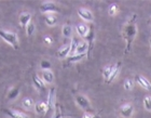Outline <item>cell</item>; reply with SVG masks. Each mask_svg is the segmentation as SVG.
Listing matches in <instances>:
<instances>
[{
	"instance_id": "2",
	"label": "cell",
	"mask_w": 151,
	"mask_h": 118,
	"mask_svg": "<svg viewBox=\"0 0 151 118\" xmlns=\"http://www.w3.org/2000/svg\"><path fill=\"white\" fill-rule=\"evenodd\" d=\"M0 37L6 41L9 45H11L13 48L17 50L19 49V39H17V35L15 33H10V32H4L0 29Z\"/></svg>"
},
{
	"instance_id": "20",
	"label": "cell",
	"mask_w": 151,
	"mask_h": 118,
	"mask_svg": "<svg viewBox=\"0 0 151 118\" xmlns=\"http://www.w3.org/2000/svg\"><path fill=\"white\" fill-rule=\"evenodd\" d=\"M79 45H80L79 39L77 37H73V40H71V43H70V54L73 55V53L77 51V48H78Z\"/></svg>"
},
{
	"instance_id": "8",
	"label": "cell",
	"mask_w": 151,
	"mask_h": 118,
	"mask_svg": "<svg viewBox=\"0 0 151 118\" xmlns=\"http://www.w3.org/2000/svg\"><path fill=\"white\" fill-rule=\"evenodd\" d=\"M135 81L138 83L139 86L142 87L146 90H151V83L147 78H145L142 75H136L135 76Z\"/></svg>"
},
{
	"instance_id": "3",
	"label": "cell",
	"mask_w": 151,
	"mask_h": 118,
	"mask_svg": "<svg viewBox=\"0 0 151 118\" xmlns=\"http://www.w3.org/2000/svg\"><path fill=\"white\" fill-rule=\"evenodd\" d=\"M76 102H77V104H78L85 113H90V114L93 113V109H92V107H91L90 101H88L84 96H81V94L77 96H76Z\"/></svg>"
},
{
	"instance_id": "18",
	"label": "cell",
	"mask_w": 151,
	"mask_h": 118,
	"mask_svg": "<svg viewBox=\"0 0 151 118\" xmlns=\"http://www.w3.org/2000/svg\"><path fill=\"white\" fill-rule=\"evenodd\" d=\"M114 66H116V65H108V66L105 67L104 70H103V76H104L106 81H108L109 77L111 76V74H112L113 69H114Z\"/></svg>"
},
{
	"instance_id": "6",
	"label": "cell",
	"mask_w": 151,
	"mask_h": 118,
	"mask_svg": "<svg viewBox=\"0 0 151 118\" xmlns=\"http://www.w3.org/2000/svg\"><path fill=\"white\" fill-rule=\"evenodd\" d=\"M47 114H50L54 111V105H55V88H51L49 91V96H47Z\"/></svg>"
},
{
	"instance_id": "25",
	"label": "cell",
	"mask_w": 151,
	"mask_h": 118,
	"mask_svg": "<svg viewBox=\"0 0 151 118\" xmlns=\"http://www.w3.org/2000/svg\"><path fill=\"white\" fill-rule=\"evenodd\" d=\"M118 11H119V7H118V4H116V3L110 4L109 8H108V12H109V14H110L111 16L116 15V13H118Z\"/></svg>"
},
{
	"instance_id": "10",
	"label": "cell",
	"mask_w": 151,
	"mask_h": 118,
	"mask_svg": "<svg viewBox=\"0 0 151 118\" xmlns=\"http://www.w3.org/2000/svg\"><path fill=\"white\" fill-rule=\"evenodd\" d=\"M78 14H79V16H80L82 20H84V21H88V22H92V21H93V14H92V12L90 10L79 9Z\"/></svg>"
},
{
	"instance_id": "21",
	"label": "cell",
	"mask_w": 151,
	"mask_h": 118,
	"mask_svg": "<svg viewBox=\"0 0 151 118\" xmlns=\"http://www.w3.org/2000/svg\"><path fill=\"white\" fill-rule=\"evenodd\" d=\"M44 20H45V23H47L49 26H54L57 23L56 16L52 15V14H47V15H45Z\"/></svg>"
},
{
	"instance_id": "7",
	"label": "cell",
	"mask_w": 151,
	"mask_h": 118,
	"mask_svg": "<svg viewBox=\"0 0 151 118\" xmlns=\"http://www.w3.org/2000/svg\"><path fill=\"white\" fill-rule=\"evenodd\" d=\"M133 113H134V106L133 104L129 103V104H125V105H123L120 109V114L122 117H125V118H129L132 117Z\"/></svg>"
},
{
	"instance_id": "34",
	"label": "cell",
	"mask_w": 151,
	"mask_h": 118,
	"mask_svg": "<svg viewBox=\"0 0 151 118\" xmlns=\"http://www.w3.org/2000/svg\"><path fill=\"white\" fill-rule=\"evenodd\" d=\"M149 42H150V47H151V39H150V41H149Z\"/></svg>"
},
{
	"instance_id": "17",
	"label": "cell",
	"mask_w": 151,
	"mask_h": 118,
	"mask_svg": "<svg viewBox=\"0 0 151 118\" xmlns=\"http://www.w3.org/2000/svg\"><path fill=\"white\" fill-rule=\"evenodd\" d=\"M120 69H121V62H118V63L116 64V66H114V69H113L112 74H111V76L109 77V79H108V81H107L108 83H112L113 80L116 79V77L118 76V74H119Z\"/></svg>"
},
{
	"instance_id": "1",
	"label": "cell",
	"mask_w": 151,
	"mask_h": 118,
	"mask_svg": "<svg viewBox=\"0 0 151 118\" xmlns=\"http://www.w3.org/2000/svg\"><path fill=\"white\" fill-rule=\"evenodd\" d=\"M136 19H137V14H134L132 15V17L129 20L127 24L124 27V30H123V37L126 41V49H125V53H129V50H131V47H132V43L134 41V38L136 36V33H137V28H136Z\"/></svg>"
},
{
	"instance_id": "15",
	"label": "cell",
	"mask_w": 151,
	"mask_h": 118,
	"mask_svg": "<svg viewBox=\"0 0 151 118\" xmlns=\"http://www.w3.org/2000/svg\"><path fill=\"white\" fill-rule=\"evenodd\" d=\"M35 111L38 114H44L47 112V104L44 102H39L35 105Z\"/></svg>"
},
{
	"instance_id": "11",
	"label": "cell",
	"mask_w": 151,
	"mask_h": 118,
	"mask_svg": "<svg viewBox=\"0 0 151 118\" xmlns=\"http://www.w3.org/2000/svg\"><path fill=\"white\" fill-rule=\"evenodd\" d=\"M76 30L78 33V35L80 37H83L84 38L85 36L88 35V30H90V27L88 25H85V24H77L76 26Z\"/></svg>"
},
{
	"instance_id": "5",
	"label": "cell",
	"mask_w": 151,
	"mask_h": 118,
	"mask_svg": "<svg viewBox=\"0 0 151 118\" xmlns=\"http://www.w3.org/2000/svg\"><path fill=\"white\" fill-rule=\"evenodd\" d=\"M94 37H95L94 28H93V26H91V27H90V30H88V35L84 37V40L88 42V58L91 56V52H92V49H93V42H94Z\"/></svg>"
},
{
	"instance_id": "16",
	"label": "cell",
	"mask_w": 151,
	"mask_h": 118,
	"mask_svg": "<svg viewBox=\"0 0 151 118\" xmlns=\"http://www.w3.org/2000/svg\"><path fill=\"white\" fill-rule=\"evenodd\" d=\"M68 54H70V46H65L57 51V56L60 59L66 58V56H68Z\"/></svg>"
},
{
	"instance_id": "12",
	"label": "cell",
	"mask_w": 151,
	"mask_h": 118,
	"mask_svg": "<svg viewBox=\"0 0 151 118\" xmlns=\"http://www.w3.org/2000/svg\"><path fill=\"white\" fill-rule=\"evenodd\" d=\"M30 19H32V15H30V13H27V12H24L22 13L21 15H19V23H21V25L23 27H27L29 23H30Z\"/></svg>"
},
{
	"instance_id": "26",
	"label": "cell",
	"mask_w": 151,
	"mask_h": 118,
	"mask_svg": "<svg viewBox=\"0 0 151 118\" xmlns=\"http://www.w3.org/2000/svg\"><path fill=\"white\" fill-rule=\"evenodd\" d=\"M34 105V100L30 99V98H25L23 100V106L25 109H30L32 106Z\"/></svg>"
},
{
	"instance_id": "14",
	"label": "cell",
	"mask_w": 151,
	"mask_h": 118,
	"mask_svg": "<svg viewBox=\"0 0 151 118\" xmlns=\"http://www.w3.org/2000/svg\"><path fill=\"white\" fill-rule=\"evenodd\" d=\"M42 80L47 83H52L54 80V74L51 70H43V73H42Z\"/></svg>"
},
{
	"instance_id": "32",
	"label": "cell",
	"mask_w": 151,
	"mask_h": 118,
	"mask_svg": "<svg viewBox=\"0 0 151 118\" xmlns=\"http://www.w3.org/2000/svg\"><path fill=\"white\" fill-rule=\"evenodd\" d=\"M43 40H44V42H45V43H47V45H51V43H52V42H53V39L51 38L50 36H44Z\"/></svg>"
},
{
	"instance_id": "4",
	"label": "cell",
	"mask_w": 151,
	"mask_h": 118,
	"mask_svg": "<svg viewBox=\"0 0 151 118\" xmlns=\"http://www.w3.org/2000/svg\"><path fill=\"white\" fill-rule=\"evenodd\" d=\"M40 11L43 13L47 12H60V8L55 4L54 2H51V1H47V2H43L42 4H40Z\"/></svg>"
},
{
	"instance_id": "23",
	"label": "cell",
	"mask_w": 151,
	"mask_h": 118,
	"mask_svg": "<svg viewBox=\"0 0 151 118\" xmlns=\"http://www.w3.org/2000/svg\"><path fill=\"white\" fill-rule=\"evenodd\" d=\"M86 53H83V54H76V55H71V56H69L68 58V63H73V62H79V61H81L82 59L84 58V56H86Z\"/></svg>"
},
{
	"instance_id": "29",
	"label": "cell",
	"mask_w": 151,
	"mask_h": 118,
	"mask_svg": "<svg viewBox=\"0 0 151 118\" xmlns=\"http://www.w3.org/2000/svg\"><path fill=\"white\" fill-rule=\"evenodd\" d=\"M26 32H27V36H32L35 32V24L34 23H29L27 27H26Z\"/></svg>"
},
{
	"instance_id": "24",
	"label": "cell",
	"mask_w": 151,
	"mask_h": 118,
	"mask_svg": "<svg viewBox=\"0 0 151 118\" xmlns=\"http://www.w3.org/2000/svg\"><path fill=\"white\" fill-rule=\"evenodd\" d=\"M62 33H63V36L65 37V38L70 37V36H71V33H73V28H71V26L70 25L63 26V30H62Z\"/></svg>"
},
{
	"instance_id": "27",
	"label": "cell",
	"mask_w": 151,
	"mask_h": 118,
	"mask_svg": "<svg viewBox=\"0 0 151 118\" xmlns=\"http://www.w3.org/2000/svg\"><path fill=\"white\" fill-rule=\"evenodd\" d=\"M133 87H134V80L132 79H126L124 81V89L126 91H131L133 89Z\"/></svg>"
},
{
	"instance_id": "13",
	"label": "cell",
	"mask_w": 151,
	"mask_h": 118,
	"mask_svg": "<svg viewBox=\"0 0 151 118\" xmlns=\"http://www.w3.org/2000/svg\"><path fill=\"white\" fill-rule=\"evenodd\" d=\"M32 83L35 85V87L37 88L38 90H40V91H43L45 89V86H44V81L41 78L37 76V75H34L32 76Z\"/></svg>"
},
{
	"instance_id": "22",
	"label": "cell",
	"mask_w": 151,
	"mask_h": 118,
	"mask_svg": "<svg viewBox=\"0 0 151 118\" xmlns=\"http://www.w3.org/2000/svg\"><path fill=\"white\" fill-rule=\"evenodd\" d=\"M19 94V87H15L13 89L10 90L9 94H8V99L9 100H15Z\"/></svg>"
},
{
	"instance_id": "9",
	"label": "cell",
	"mask_w": 151,
	"mask_h": 118,
	"mask_svg": "<svg viewBox=\"0 0 151 118\" xmlns=\"http://www.w3.org/2000/svg\"><path fill=\"white\" fill-rule=\"evenodd\" d=\"M2 112L4 113V114H6V115L11 118H29L27 115H25V114H23V113H21V112H17V111H12V109H3Z\"/></svg>"
},
{
	"instance_id": "28",
	"label": "cell",
	"mask_w": 151,
	"mask_h": 118,
	"mask_svg": "<svg viewBox=\"0 0 151 118\" xmlns=\"http://www.w3.org/2000/svg\"><path fill=\"white\" fill-rule=\"evenodd\" d=\"M40 66L43 70H50L51 63L47 60H42V61H41V63H40Z\"/></svg>"
},
{
	"instance_id": "30",
	"label": "cell",
	"mask_w": 151,
	"mask_h": 118,
	"mask_svg": "<svg viewBox=\"0 0 151 118\" xmlns=\"http://www.w3.org/2000/svg\"><path fill=\"white\" fill-rule=\"evenodd\" d=\"M144 106L147 111H151V96H146L144 100Z\"/></svg>"
},
{
	"instance_id": "35",
	"label": "cell",
	"mask_w": 151,
	"mask_h": 118,
	"mask_svg": "<svg viewBox=\"0 0 151 118\" xmlns=\"http://www.w3.org/2000/svg\"><path fill=\"white\" fill-rule=\"evenodd\" d=\"M63 118H64V117H63Z\"/></svg>"
},
{
	"instance_id": "31",
	"label": "cell",
	"mask_w": 151,
	"mask_h": 118,
	"mask_svg": "<svg viewBox=\"0 0 151 118\" xmlns=\"http://www.w3.org/2000/svg\"><path fill=\"white\" fill-rule=\"evenodd\" d=\"M82 118H101V115L99 114H90V113H85L83 117Z\"/></svg>"
},
{
	"instance_id": "33",
	"label": "cell",
	"mask_w": 151,
	"mask_h": 118,
	"mask_svg": "<svg viewBox=\"0 0 151 118\" xmlns=\"http://www.w3.org/2000/svg\"><path fill=\"white\" fill-rule=\"evenodd\" d=\"M63 117L64 116H63V114H62V111H60V109L58 107L56 111V115L54 116V118H63Z\"/></svg>"
},
{
	"instance_id": "19",
	"label": "cell",
	"mask_w": 151,
	"mask_h": 118,
	"mask_svg": "<svg viewBox=\"0 0 151 118\" xmlns=\"http://www.w3.org/2000/svg\"><path fill=\"white\" fill-rule=\"evenodd\" d=\"M88 50V42H81L80 45L78 46L77 48V54H83V53H86V51ZM88 54V53H86Z\"/></svg>"
}]
</instances>
